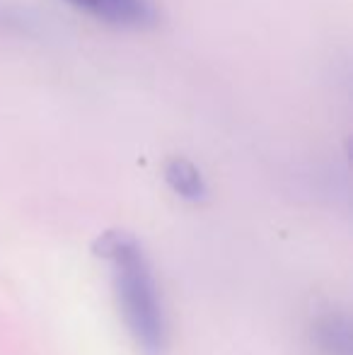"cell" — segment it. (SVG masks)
Masks as SVG:
<instances>
[{
    "label": "cell",
    "mask_w": 353,
    "mask_h": 355,
    "mask_svg": "<svg viewBox=\"0 0 353 355\" xmlns=\"http://www.w3.org/2000/svg\"><path fill=\"white\" fill-rule=\"evenodd\" d=\"M165 182L179 198L191 203H201L208 196V184L203 179L201 169L187 157H170L165 162Z\"/></svg>",
    "instance_id": "3957f363"
},
{
    "label": "cell",
    "mask_w": 353,
    "mask_h": 355,
    "mask_svg": "<svg viewBox=\"0 0 353 355\" xmlns=\"http://www.w3.org/2000/svg\"><path fill=\"white\" fill-rule=\"evenodd\" d=\"M44 24L37 12L19 8L15 3L0 0V34H19V37H42Z\"/></svg>",
    "instance_id": "5b68a950"
},
{
    "label": "cell",
    "mask_w": 353,
    "mask_h": 355,
    "mask_svg": "<svg viewBox=\"0 0 353 355\" xmlns=\"http://www.w3.org/2000/svg\"><path fill=\"white\" fill-rule=\"evenodd\" d=\"M92 254L112 263L114 290L131 336L146 355H162L167 348V319L141 242L126 230H107L92 242Z\"/></svg>",
    "instance_id": "6da1fadb"
},
{
    "label": "cell",
    "mask_w": 353,
    "mask_h": 355,
    "mask_svg": "<svg viewBox=\"0 0 353 355\" xmlns=\"http://www.w3.org/2000/svg\"><path fill=\"white\" fill-rule=\"evenodd\" d=\"M317 346L325 355H351V331L346 317L329 314L317 324Z\"/></svg>",
    "instance_id": "277c9868"
},
{
    "label": "cell",
    "mask_w": 353,
    "mask_h": 355,
    "mask_svg": "<svg viewBox=\"0 0 353 355\" xmlns=\"http://www.w3.org/2000/svg\"><path fill=\"white\" fill-rule=\"evenodd\" d=\"M68 8L87 17L119 29H155L162 22V12L155 0H63Z\"/></svg>",
    "instance_id": "7a4b0ae2"
}]
</instances>
